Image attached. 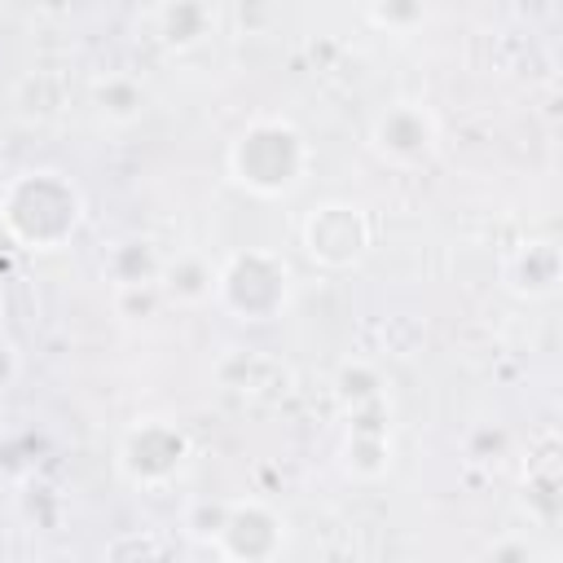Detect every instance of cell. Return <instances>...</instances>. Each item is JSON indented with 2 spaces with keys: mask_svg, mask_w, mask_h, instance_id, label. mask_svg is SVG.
<instances>
[{
  "mask_svg": "<svg viewBox=\"0 0 563 563\" xmlns=\"http://www.w3.org/2000/svg\"><path fill=\"white\" fill-rule=\"evenodd\" d=\"M84 224V189L57 167H31L0 189V229L22 251H62Z\"/></svg>",
  "mask_w": 563,
  "mask_h": 563,
  "instance_id": "1",
  "label": "cell"
},
{
  "mask_svg": "<svg viewBox=\"0 0 563 563\" xmlns=\"http://www.w3.org/2000/svg\"><path fill=\"white\" fill-rule=\"evenodd\" d=\"M229 180L255 198H290L312 172V141L286 114H255L224 154Z\"/></svg>",
  "mask_w": 563,
  "mask_h": 563,
  "instance_id": "2",
  "label": "cell"
},
{
  "mask_svg": "<svg viewBox=\"0 0 563 563\" xmlns=\"http://www.w3.org/2000/svg\"><path fill=\"white\" fill-rule=\"evenodd\" d=\"M290 264L268 246L233 251L216 268V303L233 321H273L290 308Z\"/></svg>",
  "mask_w": 563,
  "mask_h": 563,
  "instance_id": "3",
  "label": "cell"
},
{
  "mask_svg": "<svg viewBox=\"0 0 563 563\" xmlns=\"http://www.w3.org/2000/svg\"><path fill=\"white\" fill-rule=\"evenodd\" d=\"M189 462V435L172 418H136L114 449V466L132 488H167Z\"/></svg>",
  "mask_w": 563,
  "mask_h": 563,
  "instance_id": "4",
  "label": "cell"
},
{
  "mask_svg": "<svg viewBox=\"0 0 563 563\" xmlns=\"http://www.w3.org/2000/svg\"><path fill=\"white\" fill-rule=\"evenodd\" d=\"M299 242H303V255L317 264V268H356L365 255H369V242H374V224L365 216V207L347 202V198H330V202H317L303 224H299Z\"/></svg>",
  "mask_w": 563,
  "mask_h": 563,
  "instance_id": "5",
  "label": "cell"
},
{
  "mask_svg": "<svg viewBox=\"0 0 563 563\" xmlns=\"http://www.w3.org/2000/svg\"><path fill=\"white\" fill-rule=\"evenodd\" d=\"M211 550L224 563H277L286 550V519L264 497H233L211 537Z\"/></svg>",
  "mask_w": 563,
  "mask_h": 563,
  "instance_id": "6",
  "label": "cell"
},
{
  "mask_svg": "<svg viewBox=\"0 0 563 563\" xmlns=\"http://www.w3.org/2000/svg\"><path fill=\"white\" fill-rule=\"evenodd\" d=\"M440 141V123L422 101H391L369 123V150L391 167H413L431 158Z\"/></svg>",
  "mask_w": 563,
  "mask_h": 563,
  "instance_id": "7",
  "label": "cell"
},
{
  "mask_svg": "<svg viewBox=\"0 0 563 563\" xmlns=\"http://www.w3.org/2000/svg\"><path fill=\"white\" fill-rule=\"evenodd\" d=\"M559 277H563V260L554 238H528L501 264V282L519 299H550L559 290Z\"/></svg>",
  "mask_w": 563,
  "mask_h": 563,
  "instance_id": "8",
  "label": "cell"
},
{
  "mask_svg": "<svg viewBox=\"0 0 563 563\" xmlns=\"http://www.w3.org/2000/svg\"><path fill=\"white\" fill-rule=\"evenodd\" d=\"M150 22H154V35L167 48H194V44H202L211 35L216 9L211 4H198V0H176V4L150 9Z\"/></svg>",
  "mask_w": 563,
  "mask_h": 563,
  "instance_id": "9",
  "label": "cell"
},
{
  "mask_svg": "<svg viewBox=\"0 0 563 563\" xmlns=\"http://www.w3.org/2000/svg\"><path fill=\"white\" fill-rule=\"evenodd\" d=\"M158 290H163V299H172V303H185V308H194V303H207V299L216 295V268H211L202 255L185 251V255H176V260H163V277H158Z\"/></svg>",
  "mask_w": 563,
  "mask_h": 563,
  "instance_id": "10",
  "label": "cell"
},
{
  "mask_svg": "<svg viewBox=\"0 0 563 563\" xmlns=\"http://www.w3.org/2000/svg\"><path fill=\"white\" fill-rule=\"evenodd\" d=\"M106 277L114 290H132V286H158L163 277V255L154 242L145 238H128L106 255Z\"/></svg>",
  "mask_w": 563,
  "mask_h": 563,
  "instance_id": "11",
  "label": "cell"
},
{
  "mask_svg": "<svg viewBox=\"0 0 563 563\" xmlns=\"http://www.w3.org/2000/svg\"><path fill=\"white\" fill-rule=\"evenodd\" d=\"M224 365H229V369H242L238 378H224V383H229L233 391L251 396V400H277V396H286V387H290V369H286L282 361H273V356L238 352V356H229Z\"/></svg>",
  "mask_w": 563,
  "mask_h": 563,
  "instance_id": "12",
  "label": "cell"
},
{
  "mask_svg": "<svg viewBox=\"0 0 563 563\" xmlns=\"http://www.w3.org/2000/svg\"><path fill=\"white\" fill-rule=\"evenodd\" d=\"M92 101H97V114L106 123H132L145 110V92H141V84L132 75H106V79H97L92 84Z\"/></svg>",
  "mask_w": 563,
  "mask_h": 563,
  "instance_id": "13",
  "label": "cell"
},
{
  "mask_svg": "<svg viewBox=\"0 0 563 563\" xmlns=\"http://www.w3.org/2000/svg\"><path fill=\"white\" fill-rule=\"evenodd\" d=\"M334 391H339L347 413L383 405V378H378V369L369 361H343L339 374H334Z\"/></svg>",
  "mask_w": 563,
  "mask_h": 563,
  "instance_id": "14",
  "label": "cell"
},
{
  "mask_svg": "<svg viewBox=\"0 0 563 563\" xmlns=\"http://www.w3.org/2000/svg\"><path fill=\"white\" fill-rule=\"evenodd\" d=\"M550 554H541L528 537L519 532H501L497 541H488V550L479 554V563H545Z\"/></svg>",
  "mask_w": 563,
  "mask_h": 563,
  "instance_id": "15",
  "label": "cell"
},
{
  "mask_svg": "<svg viewBox=\"0 0 563 563\" xmlns=\"http://www.w3.org/2000/svg\"><path fill=\"white\" fill-rule=\"evenodd\" d=\"M422 18H427L422 4H369V9H365V22H374V26L391 31V35H405V31L418 26Z\"/></svg>",
  "mask_w": 563,
  "mask_h": 563,
  "instance_id": "16",
  "label": "cell"
},
{
  "mask_svg": "<svg viewBox=\"0 0 563 563\" xmlns=\"http://www.w3.org/2000/svg\"><path fill=\"white\" fill-rule=\"evenodd\" d=\"M224 510H229V501H220V497H216V501H194V506L185 510V528H189V537L202 541V545H211V537H216Z\"/></svg>",
  "mask_w": 563,
  "mask_h": 563,
  "instance_id": "17",
  "label": "cell"
},
{
  "mask_svg": "<svg viewBox=\"0 0 563 563\" xmlns=\"http://www.w3.org/2000/svg\"><path fill=\"white\" fill-rule=\"evenodd\" d=\"M158 303H163V290H158V286H132V290H114V308H119V317H128V321L150 317Z\"/></svg>",
  "mask_w": 563,
  "mask_h": 563,
  "instance_id": "18",
  "label": "cell"
},
{
  "mask_svg": "<svg viewBox=\"0 0 563 563\" xmlns=\"http://www.w3.org/2000/svg\"><path fill=\"white\" fill-rule=\"evenodd\" d=\"M18 374H22V352H18V343H13V339H4V334H0V396L18 383Z\"/></svg>",
  "mask_w": 563,
  "mask_h": 563,
  "instance_id": "19",
  "label": "cell"
},
{
  "mask_svg": "<svg viewBox=\"0 0 563 563\" xmlns=\"http://www.w3.org/2000/svg\"><path fill=\"white\" fill-rule=\"evenodd\" d=\"M110 563H119V559H110Z\"/></svg>",
  "mask_w": 563,
  "mask_h": 563,
  "instance_id": "20",
  "label": "cell"
}]
</instances>
